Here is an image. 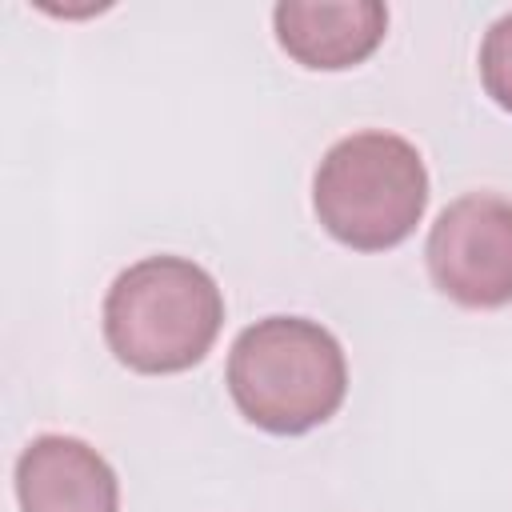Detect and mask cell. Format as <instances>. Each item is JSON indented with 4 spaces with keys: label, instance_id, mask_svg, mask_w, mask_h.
I'll list each match as a JSON object with an SVG mask.
<instances>
[{
    "label": "cell",
    "instance_id": "obj_1",
    "mask_svg": "<svg viewBox=\"0 0 512 512\" xmlns=\"http://www.w3.org/2000/svg\"><path fill=\"white\" fill-rule=\"evenodd\" d=\"M224 324V292L208 268L184 256L128 264L104 296V340L120 364L168 376L200 364Z\"/></svg>",
    "mask_w": 512,
    "mask_h": 512
},
{
    "label": "cell",
    "instance_id": "obj_2",
    "mask_svg": "<svg viewBox=\"0 0 512 512\" xmlns=\"http://www.w3.org/2000/svg\"><path fill=\"white\" fill-rule=\"evenodd\" d=\"M228 392L248 424L272 436H300L344 404L348 360L324 324L264 316L232 340Z\"/></svg>",
    "mask_w": 512,
    "mask_h": 512
},
{
    "label": "cell",
    "instance_id": "obj_3",
    "mask_svg": "<svg viewBox=\"0 0 512 512\" xmlns=\"http://www.w3.org/2000/svg\"><path fill=\"white\" fill-rule=\"evenodd\" d=\"M312 208L324 232L356 252L396 248L428 208L424 156L396 132H352L324 152L312 176Z\"/></svg>",
    "mask_w": 512,
    "mask_h": 512
},
{
    "label": "cell",
    "instance_id": "obj_4",
    "mask_svg": "<svg viewBox=\"0 0 512 512\" xmlns=\"http://www.w3.org/2000/svg\"><path fill=\"white\" fill-rule=\"evenodd\" d=\"M432 284L464 308L512 304V200L468 192L452 200L424 244Z\"/></svg>",
    "mask_w": 512,
    "mask_h": 512
},
{
    "label": "cell",
    "instance_id": "obj_5",
    "mask_svg": "<svg viewBox=\"0 0 512 512\" xmlns=\"http://www.w3.org/2000/svg\"><path fill=\"white\" fill-rule=\"evenodd\" d=\"M20 512H120L112 464L80 436L44 432L16 456Z\"/></svg>",
    "mask_w": 512,
    "mask_h": 512
},
{
    "label": "cell",
    "instance_id": "obj_6",
    "mask_svg": "<svg viewBox=\"0 0 512 512\" xmlns=\"http://www.w3.org/2000/svg\"><path fill=\"white\" fill-rule=\"evenodd\" d=\"M280 48L316 72H340L368 60L384 32L388 8L380 0H284L272 8Z\"/></svg>",
    "mask_w": 512,
    "mask_h": 512
},
{
    "label": "cell",
    "instance_id": "obj_7",
    "mask_svg": "<svg viewBox=\"0 0 512 512\" xmlns=\"http://www.w3.org/2000/svg\"><path fill=\"white\" fill-rule=\"evenodd\" d=\"M480 80H484V92L504 112H512V12H504L484 32V44H480Z\"/></svg>",
    "mask_w": 512,
    "mask_h": 512
}]
</instances>
